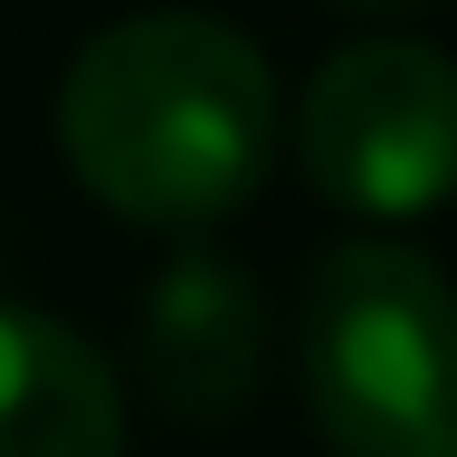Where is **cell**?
I'll return each mask as SVG.
<instances>
[{
  "mask_svg": "<svg viewBox=\"0 0 457 457\" xmlns=\"http://www.w3.org/2000/svg\"><path fill=\"white\" fill-rule=\"evenodd\" d=\"M0 457H124L114 371L38 305H0Z\"/></svg>",
  "mask_w": 457,
  "mask_h": 457,
  "instance_id": "5",
  "label": "cell"
},
{
  "mask_svg": "<svg viewBox=\"0 0 457 457\" xmlns=\"http://www.w3.org/2000/svg\"><path fill=\"white\" fill-rule=\"evenodd\" d=\"M295 162L353 220H420L457 191V57L428 38H353L305 77Z\"/></svg>",
  "mask_w": 457,
  "mask_h": 457,
  "instance_id": "3",
  "label": "cell"
},
{
  "mask_svg": "<svg viewBox=\"0 0 457 457\" xmlns=\"http://www.w3.org/2000/svg\"><path fill=\"white\" fill-rule=\"evenodd\" d=\"M257 362H267V305L257 277L228 257H171L143 286V381L171 420L220 428L257 400Z\"/></svg>",
  "mask_w": 457,
  "mask_h": 457,
  "instance_id": "4",
  "label": "cell"
},
{
  "mask_svg": "<svg viewBox=\"0 0 457 457\" xmlns=\"http://www.w3.org/2000/svg\"><path fill=\"white\" fill-rule=\"evenodd\" d=\"M57 153L114 220L210 228L267 181L277 77L210 10H134L96 29L57 86Z\"/></svg>",
  "mask_w": 457,
  "mask_h": 457,
  "instance_id": "1",
  "label": "cell"
},
{
  "mask_svg": "<svg viewBox=\"0 0 457 457\" xmlns=\"http://www.w3.org/2000/svg\"><path fill=\"white\" fill-rule=\"evenodd\" d=\"M334 10H353V20H410V10H428V0H334Z\"/></svg>",
  "mask_w": 457,
  "mask_h": 457,
  "instance_id": "6",
  "label": "cell"
},
{
  "mask_svg": "<svg viewBox=\"0 0 457 457\" xmlns=\"http://www.w3.org/2000/svg\"><path fill=\"white\" fill-rule=\"evenodd\" d=\"M438 457H457V448H438Z\"/></svg>",
  "mask_w": 457,
  "mask_h": 457,
  "instance_id": "7",
  "label": "cell"
},
{
  "mask_svg": "<svg viewBox=\"0 0 457 457\" xmlns=\"http://www.w3.org/2000/svg\"><path fill=\"white\" fill-rule=\"evenodd\" d=\"M305 410L334 457L457 448V286L410 238H343L314 267Z\"/></svg>",
  "mask_w": 457,
  "mask_h": 457,
  "instance_id": "2",
  "label": "cell"
}]
</instances>
